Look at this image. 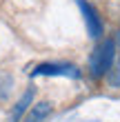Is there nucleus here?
<instances>
[{
    "instance_id": "obj_7",
    "label": "nucleus",
    "mask_w": 120,
    "mask_h": 122,
    "mask_svg": "<svg viewBox=\"0 0 120 122\" xmlns=\"http://www.w3.org/2000/svg\"><path fill=\"white\" fill-rule=\"evenodd\" d=\"M118 42H120V31H118ZM107 76H109V84L111 87H120V58L116 62V67H111V71Z\"/></svg>"
},
{
    "instance_id": "obj_6",
    "label": "nucleus",
    "mask_w": 120,
    "mask_h": 122,
    "mask_svg": "<svg viewBox=\"0 0 120 122\" xmlns=\"http://www.w3.org/2000/svg\"><path fill=\"white\" fill-rule=\"evenodd\" d=\"M11 89H13V78H11V73H7V71L0 69V102L11 96Z\"/></svg>"
},
{
    "instance_id": "obj_5",
    "label": "nucleus",
    "mask_w": 120,
    "mask_h": 122,
    "mask_svg": "<svg viewBox=\"0 0 120 122\" xmlns=\"http://www.w3.org/2000/svg\"><path fill=\"white\" fill-rule=\"evenodd\" d=\"M47 116H51V104L49 102H38L29 109V113L25 116L22 122H42Z\"/></svg>"
},
{
    "instance_id": "obj_2",
    "label": "nucleus",
    "mask_w": 120,
    "mask_h": 122,
    "mask_svg": "<svg viewBox=\"0 0 120 122\" xmlns=\"http://www.w3.org/2000/svg\"><path fill=\"white\" fill-rule=\"evenodd\" d=\"M29 73L31 76H65V78H76V80L82 76L80 69L69 62H45V64L33 67Z\"/></svg>"
},
{
    "instance_id": "obj_1",
    "label": "nucleus",
    "mask_w": 120,
    "mask_h": 122,
    "mask_svg": "<svg viewBox=\"0 0 120 122\" xmlns=\"http://www.w3.org/2000/svg\"><path fill=\"white\" fill-rule=\"evenodd\" d=\"M114 60H116V42L111 38H107L102 45H98L91 51V58H89L91 78H104L114 67Z\"/></svg>"
},
{
    "instance_id": "obj_3",
    "label": "nucleus",
    "mask_w": 120,
    "mask_h": 122,
    "mask_svg": "<svg viewBox=\"0 0 120 122\" xmlns=\"http://www.w3.org/2000/svg\"><path fill=\"white\" fill-rule=\"evenodd\" d=\"M78 5H80L82 13H84V22H87L89 36L91 38H100L102 36V20H100V16H98V11L89 2H84V0H78Z\"/></svg>"
},
{
    "instance_id": "obj_4",
    "label": "nucleus",
    "mask_w": 120,
    "mask_h": 122,
    "mask_svg": "<svg viewBox=\"0 0 120 122\" xmlns=\"http://www.w3.org/2000/svg\"><path fill=\"white\" fill-rule=\"evenodd\" d=\"M33 98H36V89H33V87H29V89L22 93V98L18 100L16 109H13V113H11V122H20V120H22L25 111L29 109V104H33Z\"/></svg>"
}]
</instances>
